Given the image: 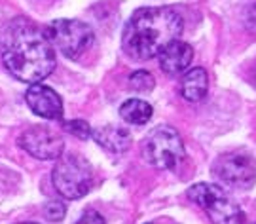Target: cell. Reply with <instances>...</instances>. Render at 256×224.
Instances as JSON below:
<instances>
[{
  "mask_svg": "<svg viewBox=\"0 0 256 224\" xmlns=\"http://www.w3.org/2000/svg\"><path fill=\"white\" fill-rule=\"evenodd\" d=\"M2 59L14 78L38 84L55 68L54 44L28 19H14L2 32Z\"/></svg>",
  "mask_w": 256,
  "mask_h": 224,
  "instance_id": "cell-1",
  "label": "cell"
},
{
  "mask_svg": "<svg viewBox=\"0 0 256 224\" xmlns=\"http://www.w3.org/2000/svg\"><path fill=\"white\" fill-rule=\"evenodd\" d=\"M182 32V18L173 8H140L124 28V52L137 61H146Z\"/></svg>",
  "mask_w": 256,
  "mask_h": 224,
  "instance_id": "cell-2",
  "label": "cell"
},
{
  "mask_svg": "<svg viewBox=\"0 0 256 224\" xmlns=\"http://www.w3.org/2000/svg\"><path fill=\"white\" fill-rule=\"evenodd\" d=\"M55 190L66 200L84 198L93 186V168L84 156L61 154L52 173Z\"/></svg>",
  "mask_w": 256,
  "mask_h": 224,
  "instance_id": "cell-3",
  "label": "cell"
},
{
  "mask_svg": "<svg viewBox=\"0 0 256 224\" xmlns=\"http://www.w3.org/2000/svg\"><path fill=\"white\" fill-rule=\"evenodd\" d=\"M188 198L202 207L212 224H245L243 211L220 186L198 182L188 190Z\"/></svg>",
  "mask_w": 256,
  "mask_h": 224,
  "instance_id": "cell-4",
  "label": "cell"
},
{
  "mask_svg": "<svg viewBox=\"0 0 256 224\" xmlns=\"http://www.w3.org/2000/svg\"><path fill=\"white\" fill-rule=\"evenodd\" d=\"M142 156L156 169H173L184 158V144L178 131L160 126L142 140Z\"/></svg>",
  "mask_w": 256,
  "mask_h": 224,
  "instance_id": "cell-5",
  "label": "cell"
},
{
  "mask_svg": "<svg viewBox=\"0 0 256 224\" xmlns=\"http://www.w3.org/2000/svg\"><path fill=\"white\" fill-rule=\"evenodd\" d=\"M44 32L54 48H57L68 59H78L82 54H86L95 38L92 27L76 19H55L48 25Z\"/></svg>",
  "mask_w": 256,
  "mask_h": 224,
  "instance_id": "cell-6",
  "label": "cell"
},
{
  "mask_svg": "<svg viewBox=\"0 0 256 224\" xmlns=\"http://www.w3.org/2000/svg\"><path fill=\"white\" fill-rule=\"evenodd\" d=\"M212 173L226 188L248 190L256 180V162L247 154L230 152L214 162Z\"/></svg>",
  "mask_w": 256,
  "mask_h": 224,
  "instance_id": "cell-7",
  "label": "cell"
},
{
  "mask_svg": "<svg viewBox=\"0 0 256 224\" xmlns=\"http://www.w3.org/2000/svg\"><path fill=\"white\" fill-rule=\"evenodd\" d=\"M19 146L38 160H55L64 152V140L48 128H30L19 137Z\"/></svg>",
  "mask_w": 256,
  "mask_h": 224,
  "instance_id": "cell-8",
  "label": "cell"
},
{
  "mask_svg": "<svg viewBox=\"0 0 256 224\" xmlns=\"http://www.w3.org/2000/svg\"><path fill=\"white\" fill-rule=\"evenodd\" d=\"M30 110L46 118V120H61L63 118V101L52 88L44 84H32L25 94Z\"/></svg>",
  "mask_w": 256,
  "mask_h": 224,
  "instance_id": "cell-9",
  "label": "cell"
},
{
  "mask_svg": "<svg viewBox=\"0 0 256 224\" xmlns=\"http://www.w3.org/2000/svg\"><path fill=\"white\" fill-rule=\"evenodd\" d=\"M158 59H160V66H162V70H164L165 74L176 76L180 74V72H184L190 66V63H192L194 59V50L186 42L173 40L171 44H167L160 52Z\"/></svg>",
  "mask_w": 256,
  "mask_h": 224,
  "instance_id": "cell-10",
  "label": "cell"
},
{
  "mask_svg": "<svg viewBox=\"0 0 256 224\" xmlns=\"http://www.w3.org/2000/svg\"><path fill=\"white\" fill-rule=\"evenodd\" d=\"M93 139L110 154H124L131 146V135L118 126H102L93 131Z\"/></svg>",
  "mask_w": 256,
  "mask_h": 224,
  "instance_id": "cell-11",
  "label": "cell"
},
{
  "mask_svg": "<svg viewBox=\"0 0 256 224\" xmlns=\"http://www.w3.org/2000/svg\"><path fill=\"white\" fill-rule=\"evenodd\" d=\"M209 90V74L205 68H192L180 80V95L190 103H198L207 95Z\"/></svg>",
  "mask_w": 256,
  "mask_h": 224,
  "instance_id": "cell-12",
  "label": "cell"
},
{
  "mask_svg": "<svg viewBox=\"0 0 256 224\" xmlns=\"http://www.w3.org/2000/svg\"><path fill=\"white\" fill-rule=\"evenodd\" d=\"M120 116L131 126H144L152 118V106L142 99H129L120 106Z\"/></svg>",
  "mask_w": 256,
  "mask_h": 224,
  "instance_id": "cell-13",
  "label": "cell"
},
{
  "mask_svg": "<svg viewBox=\"0 0 256 224\" xmlns=\"http://www.w3.org/2000/svg\"><path fill=\"white\" fill-rule=\"evenodd\" d=\"M154 76L146 72V70H137V72H133L131 78H129V88L131 90H135V92H150V90H154Z\"/></svg>",
  "mask_w": 256,
  "mask_h": 224,
  "instance_id": "cell-14",
  "label": "cell"
},
{
  "mask_svg": "<svg viewBox=\"0 0 256 224\" xmlns=\"http://www.w3.org/2000/svg\"><path fill=\"white\" fill-rule=\"evenodd\" d=\"M63 130L66 133H70L74 137H78V139H90L93 135L92 128H90V124L84 120H68V122H63Z\"/></svg>",
  "mask_w": 256,
  "mask_h": 224,
  "instance_id": "cell-15",
  "label": "cell"
},
{
  "mask_svg": "<svg viewBox=\"0 0 256 224\" xmlns=\"http://www.w3.org/2000/svg\"><path fill=\"white\" fill-rule=\"evenodd\" d=\"M64 213H66V206H64L63 202H59V200H52V202H48L46 206H44V215L52 222L63 220Z\"/></svg>",
  "mask_w": 256,
  "mask_h": 224,
  "instance_id": "cell-16",
  "label": "cell"
},
{
  "mask_svg": "<svg viewBox=\"0 0 256 224\" xmlns=\"http://www.w3.org/2000/svg\"><path fill=\"white\" fill-rule=\"evenodd\" d=\"M245 27L250 34H256V2L250 4L245 12Z\"/></svg>",
  "mask_w": 256,
  "mask_h": 224,
  "instance_id": "cell-17",
  "label": "cell"
},
{
  "mask_svg": "<svg viewBox=\"0 0 256 224\" xmlns=\"http://www.w3.org/2000/svg\"><path fill=\"white\" fill-rule=\"evenodd\" d=\"M76 224H104V218L97 211H88Z\"/></svg>",
  "mask_w": 256,
  "mask_h": 224,
  "instance_id": "cell-18",
  "label": "cell"
},
{
  "mask_svg": "<svg viewBox=\"0 0 256 224\" xmlns=\"http://www.w3.org/2000/svg\"><path fill=\"white\" fill-rule=\"evenodd\" d=\"M252 84L256 86V70H254V76H252Z\"/></svg>",
  "mask_w": 256,
  "mask_h": 224,
  "instance_id": "cell-19",
  "label": "cell"
},
{
  "mask_svg": "<svg viewBox=\"0 0 256 224\" xmlns=\"http://www.w3.org/2000/svg\"><path fill=\"white\" fill-rule=\"evenodd\" d=\"M23 224H34V222H23Z\"/></svg>",
  "mask_w": 256,
  "mask_h": 224,
  "instance_id": "cell-20",
  "label": "cell"
}]
</instances>
